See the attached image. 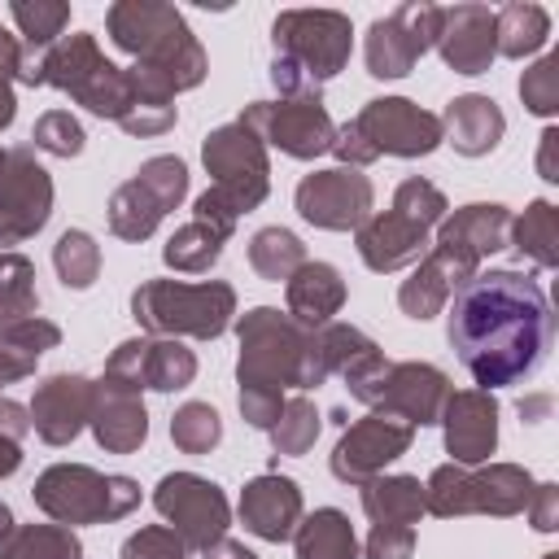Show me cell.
Here are the masks:
<instances>
[{
  "instance_id": "cell-26",
  "label": "cell",
  "mask_w": 559,
  "mask_h": 559,
  "mask_svg": "<svg viewBox=\"0 0 559 559\" xmlns=\"http://www.w3.org/2000/svg\"><path fill=\"white\" fill-rule=\"evenodd\" d=\"M306 507H301V489L293 476L280 472H262L240 489V524L245 533L262 537V542H293L297 524H301Z\"/></svg>"
},
{
  "instance_id": "cell-44",
  "label": "cell",
  "mask_w": 559,
  "mask_h": 559,
  "mask_svg": "<svg viewBox=\"0 0 559 559\" xmlns=\"http://www.w3.org/2000/svg\"><path fill=\"white\" fill-rule=\"evenodd\" d=\"M520 100L537 118H555L559 114V52H546L542 61H533L520 74Z\"/></svg>"
},
{
  "instance_id": "cell-19",
  "label": "cell",
  "mask_w": 559,
  "mask_h": 559,
  "mask_svg": "<svg viewBox=\"0 0 559 559\" xmlns=\"http://www.w3.org/2000/svg\"><path fill=\"white\" fill-rule=\"evenodd\" d=\"M411 441H415V428H411V424L371 411V415L354 419V424L341 432V441H336L328 467H332V476H336L341 485H367L371 476H384V467H389L393 459H402V454L411 450Z\"/></svg>"
},
{
  "instance_id": "cell-10",
  "label": "cell",
  "mask_w": 559,
  "mask_h": 559,
  "mask_svg": "<svg viewBox=\"0 0 559 559\" xmlns=\"http://www.w3.org/2000/svg\"><path fill=\"white\" fill-rule=\"evenodd\" d=\"M131 319L148 336L218 341L236 323V288L227 280H144L131 293Z\"/></svg>"
},
{
  "instance_id": "cell-47",
  "label": "cell",
  "mask_w": 559,
  "mask_h": 559,
  "mask_svg": "<svg viewBox=\"0 0 559 559\" xmlns=\"http://www.w3.org/2000/svg\"><path fill=\"white\" fill-rule=\"evenodd\" d=\"M415 555V528L406 524H371L362 559H411Z\"/></svg>"
},
{
  "instance_id": "cell-21",
  "label": "cell",
  "mask_w": 559,
  "mask_h": 559,
  "mask_svg": "<svg viewBox=\"0 0 559 559\" xmlns=\"http://www.w3.org/2000/svg\"><path fill=\"white\" fill-rule=\"evenodd\" d=\"M476 271H480V258H476V253H467L463 245H450V240H432V249L415 262V271H411V275L402 280V288H397L402 314H411V319H419V323L437 319V314L445 310V301H450Z\"/></svg>"
},
{
  "instance_id": "cell-53",
  "label": "cell",
  "mask_w": 559,
  "mask_h": 559,
  "mask_svg": "<svg viewBox=\"0 0 559 559\" xmlns=\"http://www.w3.org/2000/svg\"><path fill=\"white\" fill-rule=\"evenodd\" d=\"M4 175H9V148L0 144V183H4Z\"/></svg>"
},
{
  "instance_id": "cell-40",
  "label": "cell",
  "mask_w": 559,
  "mask_h": 559,
  "mask_svg": "<svg viewBox=\"0 0 559 559\" xmlns=\"http://www.w3.org/2000/svg\"><path fill=\"white\" fill-rule=\"evenodd\" d=\"M52 266H57V280H61L66 288L83 293V288H92L96 275H100V245H96L83 227H70V231H61L57 245H52Z\"/></svg>"
},
{
  "instance_id": "cell-54",
  "label": "cell",
  "mask_w": 559,
  "mask_h": 559,
  "mask_svg": "<svg viewBox=\"0 0 559 559\" xmlns=\"http://www.w3.org/2000/svg\"><path fill=\"white\" fill-rule=\"evenodd\" d=\"M542 559H559V555H542Z\"/></svg>"
},
{
  "instance_id": "cell-32",
  "label": "cell",
  "mask_w": 559,
  "mask_h": 559,
  "mask_svg": "<svg viewBox=\"0 0 559 559\" xmlns=\"http://www.w3.org/2000/svg\"><path fill=\"white\" fill-rule=\"evenodd\" d=\"M507 249H515L520 258H528L542 271H555L559 266V210H555V201L537 197L524 205V214H511Z\"/></svg>"
},
{
  "instance_id": "cell-45",
  "label": "cell",
  "mask_w": 559,
  "mask_h": 559,
  "mask_svg": "<svg viewBox=\"0 0 559 559\" xmlns=\"http://www.w3.org/2000/svg\"><path fill=\"white\" fill-rule=\"evenodd\" d=\"M183 555H188V546L166 524H148V528L131 533L118 550V559H183Z\"/></svg>"
},
{
  "instance_id": "cell-17",
  "label": "cell",
  "mask_w": 559,
  "mask_h": 559,
  "mask_svg": "<svg viewBox=\"0 0 559 559\" xmlns=\"http://www.w3.org/2000/svg\"><path fill=\"white\" fill-rule=\"evenodd\" d=\"M293 205L319 231H358L376 210V188L354 166H328V170L301 175Z\"/></svg>"
},
{
  "instance_id": "cell-3",
  "label": "cell",
  "mask_w": 559,
  "mask_h": 559,
  "mask_svg": "<svg viewBox=\"0 0 559 559\" xmlns=\"http://www.w3.org/2000/svg\"><path fill=\"white\" fill-rule=\"evenodd\" d=\"M105 31L109 44L135 61V70L153 74L175 96L201 87V79L210 74V57L175 4L118 0L105 9Z\"/></svg>"
},
{
  "instance_id": "cell-38",
  "label": "cell",
  "mask_w": 559,
  "mask_h": 559,
  "mask_svg": "<svg viewBox=\"0 0 559 559\" xmlns=\"http://www.w3.org/2000/svg\"><path fill=\"white\" fill-rule=\"evenodd\" d=\"M223 245H227V236H218L214 227L192 218V223L175 227V236L162 245V262L179 275H201L223 258Z\"/></svg>"
},
{
  "instance_id": "cell-30",
  "label": "cell",
  "mask_w": 559,
  "mask_h": 559,
  "mask_svg": "<svg viewBox=\"0 0 559 559\" xmlns=\"http://www.w3.org/2000/svg\"><path fill=\"white\" fill-rule=\"evenodd\" d=\"M507 231H511V210L498 205V201H472V205H459L454 214H445L437 223V240H450V245H463L467 253H476L480 262L498 249H507Z\"/></svg>"
},
{
  "instance_id": "cell-28",
  "label": "cell",
  "mask_w": 559,
  "mask_h": 559,
  "mask_svg": "<svg viewBox=\"0 0 559 559\" xmlns=\"http://www.w3.org/2000/svg\"><path fill=\"white\" fill-rule=\"evenodd\" d=\"M441 118V144H454V153L463 157H485L502 144V131H507V118L498 109V100L480 96V92H467V96H454L445 105Z\"/></svg>"
},
{
  "instance_id": "cell-34",
  "label": "cell",
  "mask_w": 559,
  "mask_h": 559,
  "mask_svg": "<svg viewBox=\"0 0 559 559\" xmlns=\"http://www.w3.org/2000/svg\"><path fill=\"white\" fill-rule=\"evenodd\" d=\"M293 550L297 559H358V537L345 511L336 507H319L310 515H301L297 533H293Z\"/></svg>"
},
{
  "instance_id": "cell-11",
  "label": "cell",
  "mask_w": 559,
  "mask_h": 559,
  "mask_svg": "<svg viewBox=\"0 0 559 559\" xmlns=\"http://www.w3.org/2000/svg\"><path fill=\"white\" fill-rule=\"evenodd\" d=\"M35 507L66 528L79 524H114L140 507V485L122 472H96L87 463H52L31 485Z\"/></svg>"
},
{
  "instance_id": "cell-43",
  "label": "cell",
  "mask_w": 559,
  "mask_h": 559,
  "mask_svg": "<svg viewBox=\"0 0 559 559\" xmlns=\"http://www.w3.org/2000/svg\"><path fill=\"white\" fill-rule=\"evenodd\" d=\"M83 127H79V118L70 114V109H48V114H39L35 118V127H31V148H39V153H48V157H79L83 153Z\"/></svg>"
},
{
  "instance_id": "cell-35",
  "label": "cell",
  "mask_w": 559,
  "mask_h": 559,
  "mask_svg": "<svg viewBox=\"0 0 559 559\" xmlns=\"http://www.w3.org/2000/svg\"><path fill=\"white\" fill-rule=\"evenodd\" d=\"M493 39H498V57H511V61H524L533 52L546 48L550 39V13L542 4H528V0H511L493 13Z\"/></svg>"
},
{
  "instance_id": "cell-50",
  "label": "cell",
  "mask_w": 559,
  "mask_h": 559,
  "mask_svg": "<svg viewBox=\"0 0 559 559\" xmlns=\"http://www.w3.org/2000/svg\"><path fill=\"white\" fill-rule=\"evenodd\" d=\"M201 559H258L245 542H231V537H223V542H214L210 550H201Z\"/></svg>"
},
{
  "instance_id": "cell-7",
  "label": "cell",
  "mask_w": 559,
  "mask_h": 559,
  "mask_svg": "<svg viewBox=\"0 0 559 559\" xmlns=\"http://www.w3.org/2000/svg\"><path fill=\"white\" fill-rule=\"evenodd\" d=\"M345 389L354 402L371 406L376 415H393L411 428H428L441 419L450 397V376L432 362H389L380 345H367L345 371Z\"/></svg>"
},
{
  "instance_id": "cell-12",
  "label": "cell",
  "mask_w": 559,
  "mask_h": 559,
  "mask_svg": "<svg viewBox=\"0 0 559 559\" xmlns=\"http://www.w3.org/2000/svg\"><path fill=\"white\" fill-rule=\"evenodd\" d=\"M533 476L520 463H480V467H459L441 463L424 480V515L454 520V515H520L533 498Z\"/></svg>"
},
{
  "instance_id": "cell-25",
  "label": "cell",
  "mask_w": 559,
  "mask_h": 559,
  "mask_svg": "<svg viewBox=\"0 0 559 559\" xmlns=\"http://www.w3.org/2000/svg\"><path fill=\"white\" fill-rule=\"evenodd\" d=\"M441 61L454 70V74H489L493 57H498V39H493V9L489 4H454V9H441V31H437V44Z\"/></svg>"
},
{
  "instance_id": "cell-22",
  "label": "cell",
  "mask_w": 559,
  "mask_h": 559,
  "mask_svg": "<svg viewBox=\"0 0 559 559\" xmlns=\"http://www.w3.org/2000/svg\"><path fill=\"white\" fill-rule=\"evenodd\" d=\"M437 424L445 454L459 467H480L498 450V397L485 389H450Z\"/></svg>"
},
{
  "instance_id": "cell-4",
  "label": "cell",
  "mask_w": 559,
  "mask_h": 559,
  "mask_svg": "<svg viewBox=\"0 0 559 559\" xmlns=\"http://www.w3.org/2000/svg\"><path fill=\"white\" fill-rule=\"evenodd\" d=\"M271 83L280 100H310L349 66L354 26L341 9H284L271 22Z\"/></svg>"
},
{
  "instance_id": "cell-31",
  "label": "cell",
  "mask_w": 559,
  "mask_h": 559,
  "mask_svg": "<svg viewBox=\"0 0 559 559\" xmlns=\"http://www.w3.org/2000/svg\"><path fill=\"white\" fill-rule=\"evenodd\" d=\"M57 345H61V328L52 319H44V314L0 323V389L35 376L39 358L48 349H57Z\"/></svg>"
},
{
  "instance_id": "cell-8",
  "label": "cell",
  "mask_w": 559,
  "mask_h": 559,
  "mask_svg": "<svg viewBox=\"0 0 559 559\" xmlns=\"http://www.w3.org/2000/svg\"><path fill=\"white\" fill-rule=\"evenodd\" d=\"M39 87H57L66 92L74 105H83L96 118L122 122L135 105V74L131 66H114L92 31H74L61 35L44 61H39Z\"/></svg>"
},
{
  "instance_id": "cell-9",
  "label": "cell",
  "mask_w": 559,
  "mask_h": 559,
  "mask_svg": "<svg viewBox=\"0 0 559 559\" xmlns=\"http://www.w3.org/2000/svg\"><path fill=\"white\" fill-rule=\"evenodd\" d=\"M441 144V118L419 109L406 96H376L367 100L345 127H336L332 153L341 166H371L376 157H428Z\"/></svg>"
},
{
  "instance_id": "cell-15",
  "label": "cell",
  "mask_w": 559,
  "mask_h": 559,
  "mask_svg": "<svg viewBox=\"0 0 559 559\" xmlns=\"http://www.w3.org/2000/svg\"><path fill=\"white\" fill-rule=\"evenodd\" d=\"M437 31H441V4H428V0H406L393 13L376 17L367 26V44H362L367 74L371 79H406L415 70V61L437 44Z\"/></svg>"
},
{
  "instance_id": "cell-46",
  "label": "cell",
  "mask_w": 559,
  "mask_h": 559,
  "mask_svg": "<svg viewBox=\"0 0 559 559\" xmlns=\"http://www.w3.org/2000/svg\"><path fill=\"white\" fill-rule=\"evenodd\" d=\"M17 74H22V39L0 26V131H9L17 114V96H13Z\"/></svg>"
},
{
  "instance_id": "cell-5",
  "label": "cell",
  "mask_w": 559,
  "mask_h": 559,
  "mask_svg": "<svg viewBox=\"0 0 559 559\" xmlns=\"http://www.w3.org/2000/svg\"><path fill=\"white\" fill-rule=\"evenodd\" d=\"M201 162L205 170L214 175V183L197 197V223L214 227L218 236L231 240L240 214L258 210L271 192V162H266V144L236 118V122H223L214 127L205 140H201Z\"/></svg>"
},
{
  "instance_id": "cell-33",
  "label": "cell",
  "mask_w": 559,
  "mask_h": 559,
  "mask_svg": "<svg viewBox=\"0 0 559 559\" xmlns=\"http://www.w3.org/2000/svg\"><path fill=\"white\" fill-rule=\"evenodd\" d=\"M362 498V515L371 524H406L415 528L424 515V485L419 476H371L367 485H358Z\"/></svg>"
},
{
  "instance_id": "cell-39",
  "label": "cell",
  "mask_w": 559,
  "mask_h": 559,
  "mask_svg": "<svg viewBox=\"0 0 559 559\" xmlns=\"http://www.w3.org/2000/svg\"><path fill=\"white\" fill-rule=\"evenodd\" d=\"M319 428H323L319 406H314L306 393H297V397H284V411H280V419H275V428H271L266 437H271V450H275V454L301 459V454L314 445Z\"/></svg>"
},
{
  "instance_id": "cell-27",
  "label": "cell",
  "mask_w": 559,
  "mask_h": 559,
  "mask_svg": "<svg viewBox=\"0 0 559 559\" xmlns=\"http://www.w3.org/2000/svg\"><path fill=\"white\" fill-rule=\"evenodd\" d=\"M345 297H349L345 275H341L332 262H310V258H306V262L288 275V284H284V310H288V319L301 323L306 332L332 323V319L341 314Z\"/></svg>"
},
{
  "instance_id": "cell-18",
  "label": "cell",
  "mask_w": 559,
  "mask_h": 559,
  "mask_svg": "<svg viewBox=\"0 0 559 559\" xmlns=\"http://www.w3.org/2000/svg\"><path fill=\"white\" fill-rule=\"evenodd\" d=\"M52 218V175L35 162L31 144L9 148V175L0 183V249L31 240Z\"/></svg>"
},
{
  "instance_id": "cell-6",
  "label": "cell",
  "mask_w": 559,
  "mask_h": 559,
  "mask_svg": "<svg viewBox=\"0 0 559 559\" xmlns=\"http://www.w3.org/2000/svg\"><path fill=\"white\" fill-rule=\"evenodd\" d=\"M445 214H450V205H445V192L437 183H428L424 175L402 179L393 188V205L371 210L367 223L354 231L362 266L376 275H393V271L415 266L432 249V231Z\"/></svg>"
},
{
  "instance_id": "cell-37",
  "label": "cell",
  "mask_w": 559,
  "mask_h": 559,
  "mask_svg": "<svg viewBox=\"0 0 559 559\" xmlns=\"http://www.w3.org/2000/svg\"><path fill=\"white\" fill-rule=\"evenodd\" d=\"M306 262V245L297 231L288 227H258L249 236V266L266 280V284H288V275Z\"/></svg>"
},
{
  "instance_id": "cell-14",
  "label": "cell",
  "mask_w": 559,
  "mask_h": 559,
  "mask_svg": "<svg viewBox=\"0 0 559 559\" xmlns=\"http://www.w3.org/2000/svg\"><path fill=\"white\" fill-rule=\"evenodd\" d=\"M153 507L166 520V528H175L179 542L197 555L210 550L214 542H223L231 528L227 493L197 472H166L153 489Z\"/></svg>"
},
{
  "instance_id": "cell-48",
  "label": "cell",
  "mask_w": 559,
  "mask_h": 559,
  "mask_svg": "<svg viewBox=\"0 0 559 559\" xmlns=\"http://www.w3.org/2000/svg\"><path fill=\"white\" fill-rule=\"evenodd\" d=\"M528 520L537 533H555L559 528V485H533V498H528Z\"/></svg>"
},
{
  "instance_id": "cell-13",
  "label": "cell",
  "mask_w": 559,
  "mask_h": 559,
  "mask_svg": "<svg viewBox=\"0 0 559 559\" xmlns=\"http://www.w3.org/2000/svg\"><path fill=\"white\" fill-rule=\"evenodd\" d=\"M188 197V166L175 153H157L140 162V170L114 188L109 197V231L118 240H148L170 210Z\"/></svg>"
},
{
  "instance_id": "cell-1",
  "label": "cell",
  "mask_w": 559,
  "mask_h": 559,
  "mask_svg": "<svg viewBox=\"0 0 559 559\" xmlns=\"http://www.w3.org/2000/svg\"><path fill=\"white\" fill-rule=\"evenodd\" d=\"M445 341L476 380L493 393L528 380L555 341V314L546 288L511 266L476 271L445 301Z\"/></svg>"
},
{
  "instance_id": "cell-24",
  "label": "cell",
  "mask_w": 559,
  "mask_h": 559,
  "mask_svg": "<svg viewBox=\"0 0 559 559\" xmlns=\"http://www.w3.org/2000/svg\"><path fill=\"white\" fill-rule=\"evenodd\" d=\"M87 428H92V437L105 454H135L148 437V411L140 402V389L100 371V380H92Z\"/></svg>"
},
{
  "instance_id": "cell-49",
  "label": "cell",
  "mask_w": 559,
  "mask_h": 559,
  "mask_svg": "<svg viewBox=\"0 0 559 559\" xmlns=\"http://www.w3.org/2000/svg\"><path fill=\"white\" fill-rule=\"evenodd\" d=\"M555 144H559V131H555V127H546V131H542V148H537V175H542L546 183H559V162H555Z\"/></svg>"
},
{
  "instance_id": "cell-20",
  "label": "cell",
  "mask_w": 559,
  "mask_h": 559,
  "mask_svg": "<svg viewBox=\"0 0 559 559\" xmlns=\"http://www.w3.org/2000/svg\"><path fill=\"white\" fill-rule=\"evenodd\" d=\"M105 376L135 384L140 393H175L197 380V354L175 336H131L105 358Z\"/></svg>"
},
{
  "instance_id": "cell-29",
  "label": "cell",
  "mask_w": 559,
  "mask_h": 559,
  "mask_svg": "<svg viewBox=\"0 0 559 559\" xmlns=\"http://www.w3.org/2000/svg\"><path fill=\"white\" fill-rule=\"evenodd\" d=\"M9 17L17 22V39H22V74H17V83L39 87V61L66 35L70 4L66 0H9Z\"/></svg>"
},
{
  "instance_id": "cell-36",
  "label": "cell",
  "mask_w": 559,
  "mask_h": 559,
  "mask_svg": "<svg viewBox=\"0 0 559 559\" xmlns=\"http://www.w3.org/2000/svg\"><path fill=\"white\" fill-rule=\"evenodd\" d=\"M0 559H83V542L66 524H13Z\"/></svg>"
},
{
  "instance_id": "cell-16",
  "label": "cell",
  "mask_w": 559,
  "mask_h": 559,
  "mask_svg": "<svg viewBox=\"0 0 559 559\" xmlns=\"http://www.w3.org/2000/svg\"><path fill=\"white\" fill-rule=\"evenodd\" d=\"M240 122L271 148L297 157V162H314L323 153H332L336 140V122L323 105V96L310 100H253L245 105Z\"/></svg>"
},
{
  "instance_id": "cell-23",
  "label": "cell",
  "mask_w": 559,
  "mask_h": 559,
  "mask_svg": "<svg viewBox=\"0 0 559 559\" xmlns=\"http://www.w3.org/2000/svg\"><path fill=\"white\" fill-rule=\"evenodd\" d=\"M26 411H31V432L44 445H70L87 428L92 380L79 376V371H57V376L35 384V397H31Z\"/></svg>"
},
{
  "instance_id": "cell-51",
  "label": "cell",
  "mask_w": 559,
  "mask_h": 559,
  "mask_svg": "<svg viewBox=\"0 0 559 559\" xmlns=\"http://www.w3.org/2000/svg\"><path fill=\"white\" fill-rule=\"evenodd\" d=\"M17 467H22V441L0 437V480H4V476H13Z\"/></svg>"
},
{
  "instance_id": "cell-2",
  "label": "cell",
  "mask_w": 559,
  "mask_h": 559,
  "mask_svg": "<svg viewBox=\"0 0 559 559\" xmlns=\"http://www.w3.org/2000/svg\"><path fill=\"white\" fill-rule=\"evenodd\" d=\"M236 336H240V358H236L240 415L249 428L271 432L284 411V393L288 389L306 393L310 332L301 323H293L288 310H280V306H253L249 314L236 319Z\"/></svg>"
},
{
  "instance_id": "cell-52",
  "label": "cell",
  "mask_w": 559,
  "mask_h": 559,
  "mask_svg": "<svg viewBox=\"0 0 559 559\" xmlns=\"http://www.w3.org/2000/svg\"><path fill=\"white\" fill-rule=\"evenodd\" d=\"M13 524H17V520H13V511H9L4 502H0V542H4L9 533H13Z\"/></svg>"
},
{
  "instance_id": "cell-42",
  "label": "cell",
  "mask_w": 559,
  "mask_h": 559,
  "mask_svg": "<svg viewBox=\"0 0 559 559\" xmlns=\"http://www.w3.org/2000/svg\"><path fill=\"white\" fill-rule=\"evenodd\" d=\"M170 441L183 450V454H210L218 441H223V419L210 402H183L175 415H170Z\"/></svg>"
},
{
  "instance_id": "cell-41",
  "label": "cell",
  "mask_w": 559,
  "mask_h": 559,
  "mask_svg": "<svg viewBox=\"0 0 559 559\" xmlns=\"http://www.w3.org/2000/svg\"><path fill=\"white\" fill-rule=\"evenodd\" d=\"M39 314L35 262L26 253H0V323Z\"/></svg>"
}]
</instances>
